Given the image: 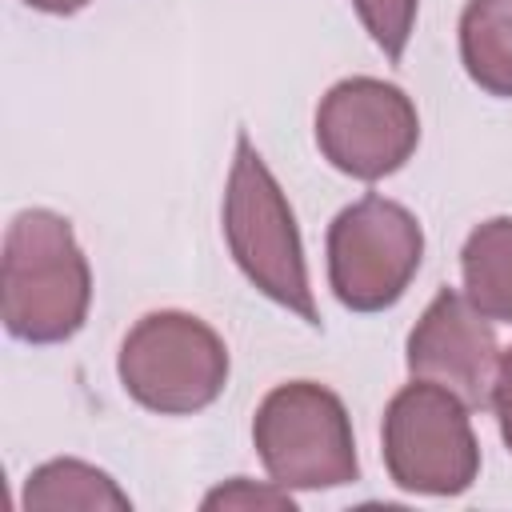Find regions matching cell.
<instances>
[{"label":"cell","instance_id":"6da1fadb","mask_svg":"<svg viewBox=\"0 0 512 512\" xmlns=\"http://www.w3.org/2000/svg\"><path fill=\"white\" fill-rule=\"evenodd\" d=\"M92 304V268L72 224L52 208H24L4 232L0 316L24 344L72 340Z\"/></svg>","mask_w":512,"mask_h":512},{"label":"cell","instance_id":"7a4b0ae2","mask_svg":"<svg viewBox=\"0 0 512 512\" xmlns=\"http://www.w3.org/2000/svg\"><path fill=\"white\" fill-rule=\"evenodd\" d=\"M224 240L236 268L256 292L320 328L292 204L244 132L236 136V156L224 188Z\"/></svg>","mask_w":512,"mask_h":512},{"label":"cell","instance_id":"3957f363","mask_svg":"<svg viewBox=\"0 0 512 512\" xmlns=\"http://www.w3.org/2000/svg\"><path fill=\"white\" fill-rule=\"evenodd\" d=\"M252 444L268 476L284 488L320 492L360 476L352 416L344 400L316 380L276 384L256 408Z\"/></svg>","mask_w":512,"mask_h":512},{"label":"cell","instance_id":"277c9868","mask_svg":"<svg viewBox=\"0 0 512 512\" xmlns=\"http://www.w3.org/2000/svg\"><path fill=\"white\" fill-rule=\"evenodd\" d=\"M116 372L140 408L160 416H192L224 392L228 348L200 316L160 308L128 328Z\"/></svg>","mask_w":512,"mask_h":512},{"label":"cell","instance_id":"5b68a950","mask_svg":"<svg viewBox=\"0 0 512 512\" xmlns=\"http://www.w3.org/2000/svg\"><path fill=\"white\" fill-rule=\"evenodd\" d=\"M468 404L428 380L404 384L384 408V468L416 496H460L480 476V444Z\"/></svg>","mask_w":512,"mask_h":512},{"label":"cell","instance_id":"8992f818","mask_svg":"<svg viewBox=\"0 0 512 512\" xmlns=\"http://www.w3.org/2000/svg\"><path fill=\"white\" fill-rule=\"evenodd\" d=\"M420 260V220L388 196H360L328 228V284L352 312L392 308L420 272Z\"/></svg>","mask_w":512,"mask_h":512},{"label":"cell","instance_id":"52a82bcc","mask_svg":"<svg viewBox=\"0 0 512 512\" xmlns=\"http://www.w3.org/2000/svg\"><path fill=\"white\" fill-rule=\"evenodd\" d=\"M316 144L336 172L384 180L416 152L420 116L404 88L376 76H348L316 108Z\"/></svg>","mask_w":512,"mask_h":512},{"label":"cell","instance_id":"ba28073f","mask_svg":"<svg viewBox=\"0 0 512 512\" xmlns=\"http://www.w3.org/2000/svg\"><path fill=\"white\" fill-rule=\"evenodd\" d=\"M500 364V344L480 308L464 288H440L408 332V372L412 380L440 384L456 392L468 408H488L492 380Z\"/></svg>","mask_w":512,"mask_h":512},{"label":"cell","instance_id":"9c48e42d","mask_svg":"<svg viewBox=\"0 0 512 512\" xmlns=\"http://www.w3.org/2000/svg\"><path fill=\"white\" fill-rule=\"evenodd\" d=\"M464 296L488 320L512 324V216L476 224L460 248Z\"/></svg>","mask_w":512,"mask_h":512},{"label":"cell","instance_id":"30bf717a","mask_svg":"<svg viewBox=\"0 0 512 512\" xmlns=\"http://www.w3.org/2000/svg\"><path fill=\"white\" fill-rule=\"evenodd\" d=\"M460 60L472 84L512 100V0H468L460 12Z\"/></svg>","mask_w":512,"mask_h":512},{"label":"cell","instance_id":"8fae6325","mask_svg":"<svg viewBox=\"0 0 512 512\" xmlns=\"http://www.w3.org/2000/svg\"><path fill=\"white\" fill-rule=\"evenodd\" d=\"M20 504L32 512V508H84V512H132V500L128 492L96 464H84V460H72V456H60V460H48L40 468H32L24 492H20Z\"/></svg>","mask_w":512,"mask_h":512},{"label":"cell","instance_id":"7c38bea8","mask_svg":"<svg viewBox=\"0 0 512 512\" xmlns=\"http://www.w3.org/2000/svg\"><path fill=\"white\" fill-rule=\"evenodd\" d=\"M352 8L360 16V24L368 28V36L376 40V48L388 60H400L412 40V28H416L420 0H352Z\"/></svg>","mask_w":512,"mask_h":512},{"label":"cell","instance_id":"4fadbf2b","mask_svg":"<svg viewBox=\"0 0 512 512\" xmlns=\"http://www.w3.org/2000/svg\"><path fill=\"white\" fill-rule=\"evenodd\" d=\"M200 508H204V512H220V508H228V512H252V508L296 512V496H292V488H284V484H276V480L256 484V480H248V476H232L228 484L212 488V492L200 500Z\"/></svg>","mask_w":512,"mask_h":512},{"label":"cell","instance_id":"5bb4252c","mask_svg":"<svg viewBox=\"0 0 512 512\" xmlns=\"http://www.w3.org/2000/svg\"><path fill=\"white\" fill-rule=\"evenodd\" d=\"M488 408L496 412V424H500V436L512 452V348L500 352V364H496V380H492V400Z\"/></svg>","mask_w":512,"mask_h":512},{"label":"cell","instance_id":"9a60e30c","mask_svg":"<svg viewBox=\"0 0 512 512\" xmlns=\"http://www.w3.org/2000/svg\"><path fill=\"white\" fill-rule=\"evenodd\" d=\"M28 8H36V12H52V16H72V12H80L88 0H24Z\"/></svg>","mask_w":512,"mask_h":512}]
</instances>
